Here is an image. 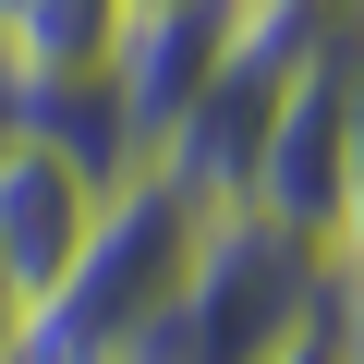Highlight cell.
Segmentation results:
<instances>
[{
	"instance_id": "6da1fadb",
	"label": "cell",
	"mask_w": 364,
	"mask_h": 364,
	"mask_svg": "<svg viewBox=\"0 0 364 364\" xmlns=\"http://www.w3.org/2000/svg\"><path fill=\"white\" fill-rule=\"evenodd\" d=\"M207 231H219V207H195L170 170L109 182L85 255H73L61 291L25 316V352H13V364H134V340L182 304V279H195Z\"/></svg>"
},
{
	"instance_id": "7a4b0ae2",
	"label": "cell",
	"mask_w": 364,
	"mask_h": 364,
	"mask_svg": "<svg viewBox=\"0 0 364 364\" xmlns=\"http://www.w3.org/2000/svg\"><path fill=\"white\" fill-rule=\"evenodd\" d=\"M340 25H364L352 0H243L231 61L207 73L195 109H182V134L158 146V170H170L195 207L231 219V207H243V182H255V158H267V134H279V109H291V85L316 73V49H328Z\"/></svg>"
},
{
	"instance_id": "3957f363",
	"label": "cell",
	"mask_w": 364,
	"mask_h": 364,
	"mask_svg": "<svg viewBox=\"0 0 364 364\" xmlns=\"http://www.w3.org/2000/svg\"><path fill=\"white\" fill-rule=\"evenodd\" d=\"M316 304H328V255L231 207V219L207 231L195 279H182V304L134 340V364H267Z\"/></svg>"
},
{
	"instance_id": "277c9868",
	"label": "cell",
	"mask_w": 364,
	"mask_h": 364,
	"mask_svg": "<svg viewBox=\"0 0 364 364\" xmlns=\"http://www.w3.org/2000/svg\"><path fill=\"white\" fill-rule=\"evenodd\" d=\"M352 109H364V25H340L316 49V73L291 85V109H279V134H267V158L243 182V219H267V231H291V243L328 255L340 170H352Z\"/></svg>"
},
{
	"instance_id": "5b68a950",
	"label": "cell",
	"mask_w": 364,
	"mask_h": 364,
	"mask_svg": "<svg viewBox=\"0 0 364 364\" xmlns=\"http://www.w3.org/2000/svg\"><path fill=\"white\" fill-rule=\"evenodd\" d=\"M231 37H243V0H146V13H134V37H122V61H109V97H97L122 182L158 170V146L182 134V109H195L207 73L231 61Z\"/></svg>"
},
{
	"instance_id": "8992f818",
	"label": "cell",
	"mask_w": 364,
	"mask_h": 364,
	"mask_svg": "<svg viewBox=\"0 0 364 364\" xmlns=\"http://www.w3.org/2000/svg\"><path fill=\"white\" fill-rule=\"evenodd\" d=\"M97 207H109V170H97V158H73L49 122H25L13 146H0V255H13V279H25L37 304H49V291H61V267L85 255Z\"/></svg>"
},
{
	"instance_id": "52a82bcc",
	"label": "cell",
	"mask_w": 364,
	"mask_h": 364,
	"mask_svg": "<svg viewBox=\"0 0 364 364\" xmlns=\"http://www.w3.org/2000/svg\"><path fill=\"white\" fill-rule=\"evenodd\" d=\"M122 37H134V0H13V25H0V61H13V85H25V122L109 97Z\"/></svg>"
},
{
	"instance_id": "ba28073f",
	"label": "cell",
	"mask_w": 364,
	"mask_h": 364,
	"mask_svg": "<svg viewBox=\"0 0 364 364\" xmlns=\"http://www.w3.org/2000/svg\"><path fill=\"white\" fill-rule=\"evenodd\" d=\"M267 364H364V340H352V316H340V291H328V304H316V316H304V328H291V340H279Z\"/></svg>"
},
{
	"instance_id": "9c48e42d",
	"label": "cell",
	"mask_w": 364,
	"mask_h": 364,
	"mask_svg": "<svg viewBox=\"0 0 364 364\" xmlns=\"http://www.w3.org/2000/svg\"><path fill=\"white\" fill-rule=\"evenodd\" d=\"M25 316H37V291L13 279V255H0V364H13V352H25Z\"/></svg>"
},
{
	"instance_id": "30bf717a",
	"label": "cell",
	"mask_w": 364,
	"mask_h": 364,
	"mask_svg": "<svg viewBox=\"0 0 364 364\" xmlns=\"http://www.w3.org/2000/svg\"><path fill=\"white\" fill-rule=\"evenodd\" d=\"M0 25H13V0H0Z\"/></svg>"
},
{
	"instance_id": "8fae6325",
	"label": "cell",
	"mask_w": 364,
	"mask_h": 364,
	"mask_svg": "<svg viewBox=\"0 0 364 364\" xmlns=\"http://www.w3.org/2000/svg\"><path fill=\"white\" fill-rule=\"evenodd\" d=\"M134 13H146V0H134Z\"/></svg>"
}]
</instances>
